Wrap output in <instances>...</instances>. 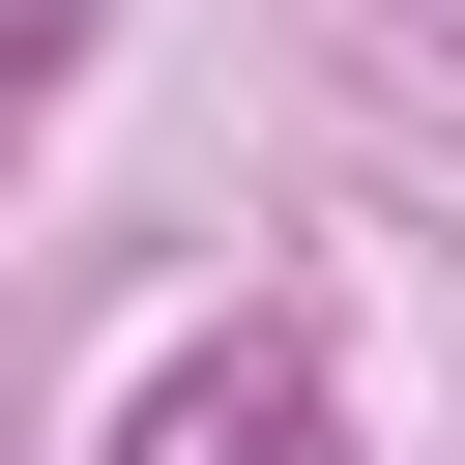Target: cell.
I'll use <instances>...</instances> for the list:
<instances>
[{
  "label": "cell",
  "mask_w": 465,
  "mask_h": 465,
  "mask_svg": "<svg viewBox=\"0 0 465 465\" xmlns=\"http://www.w3.org/2000/svg\"><path fill=\"white\" fill-rule=\"evenodd\" d=\"M232 465H320V436H232Z\"/></svg>",
  "instance_id": "obj_1"
}]
</instances>
